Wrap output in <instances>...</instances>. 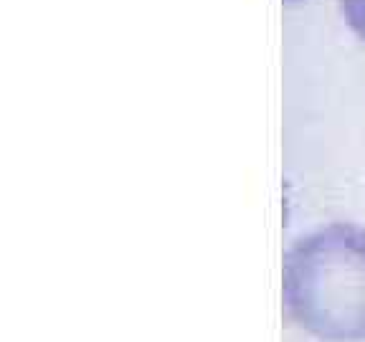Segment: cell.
<instances>
[{
	"label": "cell",
	"mask_w": 365,
	"mask_h": 342,
	"mask_svg": "<svg viewBox=\"0 0 365 342\" xmlns=\"http://www.w3.org/2000/svg\"><path fill=\"white\" fill-rule=\"evenodd\" d=\"M289 322L325 342H365V226L327 223L299 236L282 259Z\"/></svg>",
	"instance_id": "obj_1"
},
{
	"label": "cell",
	"mask_w": 365,
	"mask_h": 342,
	"mask_svg": "<svg viewBox=\"0 0 365 342\" xmlns=\"http://www.w3.org/2000/svg\"><path fill=\"white\" fill-rule=\"evenodd\" d=\"M342 13V21L348 23V28L365 41V0H337Z\"/></svg>",
	"instance_id": "obj_2"
},
{
	"label": "cell",
	"mask_w": 365,
	"mask_h": 342,
	"mask_svg": "<svg viewBox=\"0 0 365 342\" xmlns=\"http://www.w3.org/2000/svg\"><path fill=\"white\" fill-rule=\"evenodd\" d=\"M287 3H302V0H287Z\"/></svg>",
	"instance_id": "obj_3"
}]
</instances>
